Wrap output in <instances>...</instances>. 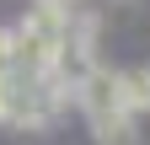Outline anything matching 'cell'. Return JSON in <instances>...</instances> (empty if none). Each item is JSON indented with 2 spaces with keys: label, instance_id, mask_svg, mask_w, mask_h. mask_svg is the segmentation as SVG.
Instances as JSON below:
<instances>
[{
  "label": "cell",
  "instance_id": "6da1fadb",
  "mask_svg": "<svg viewBox=\"0 0 150 145\" xmlns=\"http://www.w3.org/2000/svg\"><path fill=\"white\" fill-rule=\"evenodd\" d=\"M75 97H81V113L91 124H97V118H112V113H129V107H123V70H107V65L91 70Z\"/></svg>",
  "mask_w": 150,
  "mask_h": 145
},
{
  "label": "cell",
  "instance_id": "277c9868",
  "mask_svg": "<svg viewBox=\"0 0 150 145\" xmlns=\"http://www.w3.org/2000/svg\"><path fill=\"white\" fill-rule=\"evenodd\" d=\"M0 81H11V32L0 27Z\"/></svg>",
  "mask_w": 150,
  "mask_h": 145
},
{
  "label": "cell",
  "instance_id": "3957f363",
  "mask_svg": "<svg viewBox=\"0 0 150 145\" xmlns=\"http://www.w3.org/2000/svg\"><path fill=\"white\" fill-rule=\"evenodd\" d=\"M123 107L129 113H150V65H134V70H123Z\"/></svg>",
  "mask_w": 150,
  "mask_h": 145
},
{
  "label": "cell",
  "instance_id": "7a4b0ae2",
  "mask_svg": "<svg viewBox=\"0 0 150 145\" xmlns=\"http://www.w3.org/2000/svg\"><path fill=\"white\" fill-rule=\"evenodd\" d=\"M91 134H97V145H134L139 140V124H134V113H112V118L91 124Z\"/></svg>",
  "mask_w": 150,
  "mask_h": 145
}]
</instances>
